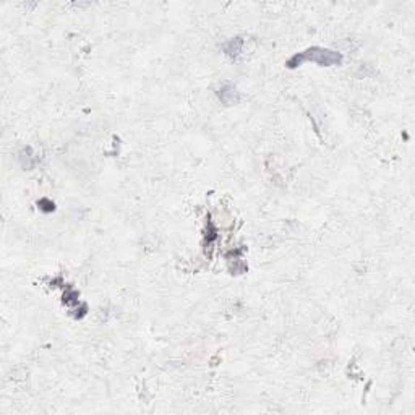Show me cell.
Listing matches in <instances>:
<instances>
[{"instance_id":"cell-4","label":"cell","mask_w":415,"mask_h":415,"mask_svg":"<svg viewBox=\"0 0 415 415\" xmlns=\"http://www.w3.org/2000/svg\"><path fill=\"white\" fill-rule=\"evenodd\" d=\"M37 205H39V208L44 211V213H51V211H54V203H52L51 200H47V198H42Z\"/></svg>"},{"instance_id":"cell-5","label":"cell","mask_w":415,"mask_h":415,"mask_svg":"<svg viewBox=\"0 0 415 415\" xmlns=\"http://www.w3.org/2000/svg\"><path fill=\"white\" fill-rule=\"evenodd\" d=\"M64 302L67 305H75V303H78V294L75 291H70L67 295H64Z\"/></svg>"},{"instance_id":"cell-3","label":"cell","mask_w":415,"mask_h":415,"mask_svg":"<svg viewBox=\"0 0 415 415\" xmlns=\"http://www.w3.org/2000/svg\"><path fill=\"white\" fill-rule=\"evenodd\" d=\"M242 47H243V39L242 37H235V39H230L229 42H225L224 52L229 57H232V59H237V55L242 52Z\"/></svg>"},{"instance_id":"cell-1","label":"cell","mask_w":415,"mask_h":415,"mask_svg":"<svg viewBox=\"0 0 415 415\" xmlns=\"http://www.w3.org/2000/svg\"><path fill=\"white\" fill-rule=\"evenodd\" d=\"M303 62H313L321 67H331V65H339L342 62V55L339 52L329 51V49H321V47H310L305 52H298L294 57H291L287 62L289 69H297Z\"/></svg>"},{"instance_id":"cell-2","label":"cell","mask_w":415,"mask_h":415,"mask_svg":"<svg viewBox=\"0 0 415 415\" xmlns=\"http://www.w3.org/2000/svg\"><path fill=\"white\" fill-rule=\"evenodd\" d=\"M218 98L221 99V103L225 105H234L239 103L240 94L232 83H223L218 89Z\"/></svg>"}]
</instances>
